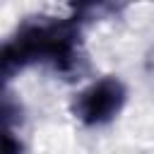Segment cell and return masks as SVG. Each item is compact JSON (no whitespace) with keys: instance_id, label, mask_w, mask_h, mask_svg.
Segmentation results:
<instances>
[{"instance_id":"obj_1","label":"cell","mask_w":154,"mask_h":154,"mask_svg":"<svg viewBox=\"0 0 154 154\" xmlns=\"http://www.w3.org/2000/svg\"><path fill=\"white\" fill-rule=\"evenodd\" d=\"M29 65H46L63 77L82 72V29L75 17L36 14L19 24L12 36Z\"/></svg>"},{"instance_id":"obj_2","label":"cell","mask_w":154,"mask_h":154,"mask_svg":"<svg viewBox=\"0 0 154 154\" xmlns=\"http://www.w3.org/2000/svg\"><path fill=\"white\" fill-rule=\"evenodd\" d=\"M128 103V87L120 77L106 75L84 84L70 101L72 118L84 128H106L111 125Z\"/></svg>"},{"instance_id":"obj_3","label":"cell","mask_w":154,"mask_h":154,"mask_svg":"<svg viewBox=\"0 0 154 154\" xmlns=\"http://www.w3.org/2000/svg\"><path fill=\"white\" fill-rule=\"evenodd\" d=\"M26 67H29V63L14 38L0 41V91H5L10 87V82Z\"/></svg>"},{"instance_id":"obj_4","label":"cell","mask_w":154,"mask_h":154,"mask_svg":"<svg viewBox=\"0 0 154 154\" xmlns=\"http://www.w3.org/2000/svg\"><path fill=\"white\" fill-rule=\"evenodd\" d=\"M22 123V106L5 91H0V132H17Z\"/></svg>"},{"instance_id":"obj_5","label":"cell","mask_w":154,"mask_h":154,"mask_svg":"<svg viewBox=\"0 0 154 154\" xmlns=\"http://www.w3.org/2000/svg\"><path fill=\"white\" fill-rule=\"evenodd\" d=\"M70 7H72V17L75 19H87V17H96V14H103L113 0H67Z\"/></svg>"},{"instance_id":"obj_6","label":"cell","mask_w":154,"mask_h":154,"mask_svg":"<svg viewBox=\"0 0 154 154\" xmlns=\"http://www.w3.org/2000/svg\"><path fill=\"white\" fill-rule=\"evenodd\" d=\"M22 149H24V144L17 132H0V152L2 154H14Z\"/></svg>"},{"instance_id":"obj_7","label":"cell","mask_w":154,"mask_h":154,"mask_svg":"<svg viewBox=\"0 0 154 154\" xmlns=\"http://www.w3.org/2000/svg\"><path fill=\"white\" fill-rule=\"evenodd\" d=\"M144 70H147V75L154 79V48L144 55Z\"/></svg>"}]
</instances>
